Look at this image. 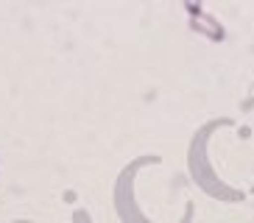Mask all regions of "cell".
I'll list each match as a JSON object with an SVG mask.
<instances>
[{
  "instance_id": "obj_1",
  "label": "cell",
  "mask_w": 254,
  "mask_h": 223,
  "mask_svg": "<svg viewBox=\"0 0 254 223\" xmlns=\"http://www.w3.org/2000/svg\"><path fill=\"white\" fill-rule=\"evenodd\" d=\"M215 126H224V120H218V123H212V126H204L201 131L195 134V140L190 142V156H187L190 173H193L195 184L201 187L204 193L215 195V198H221V201H240L238 190L226 187L224 181L218 178V173L209 167V162H207V140H209V131H212Z\"/></svg>"
},
{
  "instance_id": "obj_2",
  "label": "cell",
  "mask_w": 254,
  "mask_h": 223,
  "mask_svg": "<svg viewBox=\"0 0 254 223\" xmlns=\"http://www.w3.org/2000/svg\"><path fill=\"white\" fill-rule=\"evenodd\" d=\"M154 162H159L157 156H142V159L131 162L118 176V184H115V209H118V215L123 223H154L142 215L137 201H134V173L140 170L142 165H154Z\"/></svg>"
},
{
  "instance_id": "obj_3",
  "label": "cell",
  "mask_w": 254,
  "mask_h": 223,
  "mask_svg": "<svg viewBox=\"0 0 254 223\" xmlns=\"http://www.w3.org/2000/svg\"><path fill=\"white\" fill-rule=\"evenodd\" d=\"M185 11H187V17H190V28H193L195 34H201L209 42H224L226 39L224 22L218 20L215 14H209L201 3H185Z\"/></svg>"
},
{
  "instance_id": "obj_4",
  "label": "cell",
  "mask_w": 254,
  "mask_h": 223,
  "mask_svg": "<svg viewBox=\"0 0 254 223\" xmlns=\"http://www.w3.org/2000/svg\"><path fill=\"white\" fill-rule=\"evenodd\" d=\"M73 223H92V218L84 209H78V212H73Z\"/></svg>"
},
{
  "instance_id": "obj_5",
  "label": "cell",
  "mask_w": 254,
  "mask_h": 223,
  "mask_svg": "<svg viewBox=\"0 0 254 223\" xmlns=\"http://www.w3.org/2000/svg\"><path fill=\"white\" fill-rule=\"evenodd\" d=\"M20 223H25V221H20Z\"/></svg>"
}]
</instances>
